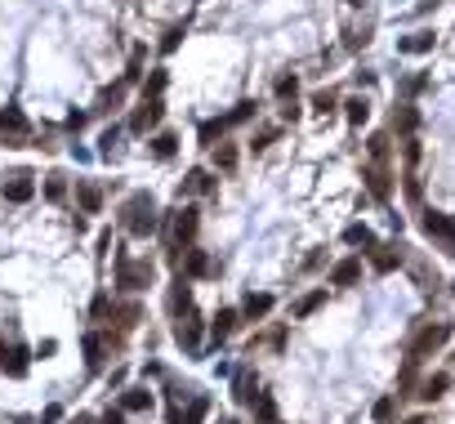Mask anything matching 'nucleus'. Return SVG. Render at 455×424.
Here are the masks:
<instances>
[{
    "mask_svg": "<svg viewBox=\"0 0 455 424\" xmlns=\"http://www.w3.org/2000/svg\"><path fill=\"white\" fill-rule=\"evenodd\" d=\"M157 121H161V98H143V103H139V112L130 116V130H134V134H147Z\"/></svg>",
    "mask_w": 455,
    "mask_h": 424,
    "instance_id": "obj_11",
    "label": "nucleus"
},
{
    "mask_svg": "<svg viewBox=\"0 0 455 424\" xmlns=\"http://www.w3.org/2000/svg\"><path fill=\"white\" fill-rule=\"evenodd\" d=\"M76 206L85 214H98V210H103V192H98L94 183H80V188H76Z\"/></svg>",
    "mask_w": 455,
    "mask_h": 424,
    "instance_id": "obj_23",
    "label": "nucleus"
},
{
    "mask_svg": "<svg viewBox=\"0 0 455 424\" xmlns=\"http://www.w3.org/2000/svg\"><path fill=\"white\" fill-rule=\"evenodd\" d=\"M370 161H389V134H370Z\"/></svg>",
    "mask_w": 455,
    "mask_h": 424,
    "instance_id": "obj_37",
    "label": "nucleus"
},
{
    "mask_svg": "<svg viewBox=\"0 0 455 424\" xmlns=\"http://www.w3.org/2000/svg\"><path fill=\"white\" fill-rule=\"evenodd\" d=\"M295 90H299V81H295V76H281V81H277V98H281V103H291Z\"/></svg>",
    "mask_w": 455,
    "mask_h": 424,
    "instance_id": "obj_41",
    "label": "nucleus"
},
{
    "mask_svg": "<svg viewBox=\"0 0 455 424\" xmlns=\"http://www.w3.org/2000/svg\"><path fill=\"white\" fill-rule=\"evenodd\" d=\"M402 424H429V420L424 415H411V420H402Z\"/></svg>",
    "mask_w": 455,
    "mask_h": 424,
    "instance_id": "obj_46",
    "label": "nucleus"
},
{
    "mask_svg": "<svg viewBox=\"0 0 455 424\" xmlns=\"http://www.w3.org/2000/svg\"><path fill=\"white\" fill-rule=\"evenodd\" d=\"M370 264H375V273H393V268L402 264V246H375Z\"/></svg>",
    "mask_w": 455,
    "mask_h": 424,
    "instance_id": "obj_20",
    "label": "nucleus"
},
{
    "mask_svg": "<svg viewBox=\"0 0 455 424\" xmlns=\"http://www.w3.org/2000/svg\"><path fill=\"white\" fill-rule=\"evenodd\" d=\"M98 424H125V415L121 411H108V415H98Z\"/></svg>",
    "mask_w": 455,
    "mask_h": 424,
    "instance_id": "obj_45",
    "label": "nucleus"
},
{
    "mask_svg": "<svg viewBox=\"0 0 455 424\" xmlns=\"http://www.w3.org/2000/svg\"><path fill=\"white\" fill-rule=\"evenodd\" d=\"M206 411H210V398H192V406L183 411V424H201V420H206Z\"/></svg>",
    "mask_w": 455,
    "mask_h": 424,
    "instance_id": "obj_35",
    "label": "nucleus"
},
{
    "mask_svg": "<svg viewBox=\"0 0 455 424\" xmlns=\"http://www.w3.org/2000/svg\"><path fill=\"white\" fill-rule=\"evenodd\" d=\"M322 304H326V286H317V291H308L303 299H295V304H291V317H308V313L322 309Z\"/></svg>",
    "mask_w": 455,
    "mask_h": 424,
    "instance_id": "obj_21",
    "label": "nucleus"
},
{
    "mask_svg": "<svg viewBox=\"0 0 455 424\" xmlns=\"http://www.w3.org/2000/svg\"><path fill=\"white\" fill-rule=\"evenodd\" d=\"M45 197H49V201H63V197H67L63 175H49V179H45Z\"/></svg>",
    "mask_w": 455,
    "mask_h": 424,
    "instance_id": "obj_40",
    "label": "nucleus"
},
{
    "mask_svg": "<svg viewBox=\"0 0 455 424\" xmlns=\"http://www.w3.org/2000/svg\"><path fill=\"white\" fill-rule=\"evenodd\" d=\"M415 125H419V112H415L411 103H397V108H393V130L411 139V134H415Z\"/></svg>",
    "mask_w": 455,
    "mask_h": 424,
    "instance_id": "obj_19",
    "label": "nucleus"
},
{
    "mask_svg": "<svg viewBox=\"0 0 455 424\" xmlns=\"http://www.w3.org/2000/svg\"><path fill=\"white\" fill-rule=\"evenodd\" d=\"M362 281V254H348L330 268V286H357Z\"/></svg>",
    "mask_w": 455,
    "mask_h": 424,
    "instance_id": "obj_12",
    "label": "nucleus"
},
{
    "mask_svg": "<svg viewBox=\"0 0 455 424\" xmlns=\"http://www.w3.org/2000/svg\"><path fill=\"white\" fill-rule=\"evenodd\" d=\"M139 304H125V309H121V326H139Z\"/></svg>",
    "mask_w": 455,
    "mask_h": 424,
    "instance_id": "obj_43",
    "label": "nucleus"
},
{
    "mask_svg": "<svg viewBox=\"0 0 455 424\" xmlns=\"http://www.w3.org/2000/svg\"><path fill=\"white\" fill-rule=\"evenodd\" d=\"M335 103H340V94H335V90H317V94H313V108L322 112V116L335 112Z\"/></svg>",
    "mask_w": 455,
    "mask_h": 424,
    "instance_id": "obj_38",
    "label": "nucleus"
},
{
    "mask_svg": "<svg viewBox=\"0 0 455 424\" xmlns=\"http://www.w3.org/2000/svg\"><path fill=\"white\" fill-rule=\"evenodd\" d=\"M90 313H94V321H108L116 309H112V295H103V291H98L94 295V304H90Z\"/></svg>",
    "mask_w": 455,
    "mask_h": 424,
    "instance_id": "obj_36",
    "label": "nucleus"
},
{
    "mask_svg": "<svg viewBox=\"0 0 455 424\" xmlns=\"http://www.w3.org/2000/svg\"><path fill=\"white\" fill-rule=\"evenodd\" d=\"M183 273H188V277H214L219 268L210 264L206 250H188V254H183Z\"/></svg>",
    "mask_w": 455,
    "mask_h": 424,
    "instance_id": "obj_15",
    "label": "nucleus"
},
{
    "mask_svg": "<svg viewBox=\"0 0 455 424\" xmlns=\"http://www.w3.org/2000/svg\"><path fill=\"white\" fill-rule=\"evenodd\" d=\"M232 165H237V148H232V143H219V148H214V170H232Z\"/></svg>",
    "mask_w": 455,
    "mask_h": 424,
    "instance_id": "obj_34",
    "label": "nucleus"
},
{
    "mask_svg": "<svg viewBox=\"0 0 455 424\" xmlns=\"http://www.w3.org/2000/svg\"><path fill=\"white\" fill-rule=\"evenodd\" d=\"M255 424H281V420H277L273 393H259V398H255Z\"/></svg>",
    "mask_w": 455,
    "mask_h": 424,
    "instance_id": "obj_25",
    "label": "nucleus"
},
{
    "mask_svg": "<svg viewBox=\"0 0 455 424\" xmlns=\"http://www.w3.org/2000/svg\"><path fill=\"white\" fill-rule=\"evenodd\" d=\"M451 335H455V326H451V321H424V326H419V331L411 335V344H407V358H415V362L433 358V353L442 348Z\"/></svg>",
    "mask_w": 455,
    "mask_h": 424,
    "instance_id": "obj_1",
    "label": "nucleus"
},
{
    "mask_svg": "<svg viewBox=\"0 0 455 424\" xmlns=\"http://www.w3.org/2000/svg\"><path fill=\"white\" fill-rule=\"evenodd\" d=\"M174 148H179V139H174L170 130H165V134H157V139H152V157H157V161H170V157H174Z\"/></svg>",
    "mask_w": 455,
    "mask_h": 424,
    "instance_id": "obj_29",
    "label": "nucleus"
},
{
    "mask_svg": "<svg viewBox=\"0 0 455 424\" xmlns=\"http://www.w3.org/2000/svg\"><path fill=\"white\" fill-rule=\"evenodd\" d=\"M125 90H130V81H116L112 90H103V98H98V112H112V108H121Z\"/></svg>",
    "mask_w": 455,
    "mask_h": 424,
    "instance_id": "obj_30",
    "label": "nucleus"
},
{
    "mask_svg": "<svg viewBox=\"0 0 455 424\" xmlns=\"http://www.w3.org/2000/svg\"><path fill=\"white\" fill-rule=\"evenodd\" d=\"M121 219H125V228H130L134 237H152V232H157V206H152L147 192H134V197L125 201Z\"/></svg>",
    "mask_w": 455,
    "mask_h": 424,
    "instance_id": "obj_2",
    "label": "nucleus"
},
{
    "mask_svg": "<svg viewBox=\"0 0 455 424\" xmlns=\"http://www.w3.org/2000/svg\"><path fill=\"white\" fill-rule=\"evenodd\" d=\"M103 358H108V339L98 335V331H90V335H85V366L98 371V366H103Z\"/></svg>",
    "mask_w": 455,
    "mask_h": 424,
    "instance_id": "obj_18",
    "label": "nucleus"
},
{
    "mask_svg": "<svg viewBox=\"0 0 455 424\" xmlns=\"http://www.w3.org/2000/svg\"><path fill=\"white\" fill-rule=\"evenodd\" d=\"M224 130H228V121H224V116H210V121H201V143H206V148H214V139H219Z\"/></svg>",
    "mask_w": 455,
    "mask_h": 424,
    "instance_id": "obj_32",
    "label": "nucleus"
},
{
    "mask_svg": "<svg viewBox=\"0 0 455 424\" xmlns=\"http://www.w3.org/2000/svg\"><path fill=\"white\" fill-rule=\"evenodd\" d=\"M273 139H277V130H273V125H263V130L255 134V139H250V152H263V148L273 143Z\"/></svg>",
    "mask_w": 455,
    "mask_h": 424,
    "instance_id": "obj_42",
    "label": "nucleus"
},
{
    "mask_svg": "<svg viewBox=\"0 0 455 424\" xmlns=\"http://www.w3.org/2000/svg\"><path fill=\"white\" fill-rule=\"evenodd\" d=\"M121 406H125V411H152V393H147V388H125Z\"/></svg>",
    "mask_w": 455,
    "mask_h": 424,
    "instance_id": "obj_27",
    "label": "nucleus"
},
{
    "mask_svg": "<svg viewBox=\"0 0 455 424\" xmlns=\"http://www.w3.org/2000/svg\"><path fill=\"white\" fill-rule=\"evenodd\" d=\"M237 326H241V313H237V309H219V313H214V321H210V335L219 339V344H224V339L237 331Z\"/></svg>",
    "mask_w": 455,
    "mask_h": 424,
    "instance_id": "obj_14",
    "label": "nucleus"
},
{
    "mask_svg": "<svg viewBox=\"0 0 455 424\" xmlns=\"http://www.w3.org/2000/svg\"><path fill=\"white\" fill-rule=\"evenodd\" d=\"M397 49H402V54H429V49H433V31H411V36L397 41Z\"/></svg>",
    "mask_w": 455,
    "mask_h": 424,
    "instance_id": "obj_22",
    "label": "nucleus"
},
{
    "mask_svg": "<svg viewBox=\"0 0 455 424\" xmlns=\"http://www.w3.org/2000/svg\"><path fill=\"white\" fill-rule=\"evenodd\" d=\"M348 5H352V9H362V5H366V0H348Z\"/></svg>",
    "mask_w": 455,
    "mask_h": 424,
    "instance_id": "obj_48",
    "label": "nucleus"
},
{
    "mask_svg": "<svg viewBox=\"0 0 455 424\" xmlns=\"http://www.w3.org/2000/svg\"><path fill=\"white\" fill-rule=\"evenodd\" d=\"M344 108H348V125H362V121H366V116H370V103H366V98H362V94H357V98H348V103H344Z\"/></svg>",
    "mask_w": 455,
    "mask_h": 424,
    "instance_id": "obj_33",
    "label": "nucleus"
},
{
    "mask_svg": "<svg viewBox=\"0 0 455 424\" xmlns=\"http://www.w3.org/2000/svg\"><path fill=\"white\" fill-rule=\"evenodd\" d=\"M362 179H366V188H370L375 201H389L393 197V179H389V165H384V161H370L362 170Z\"/></svg>",
    "mask_w": 455,
    "mask_h": 424,
    "instance_id": "obj_7",
    "label": "nucleus"
},
{
    "mask_svg": "<svg viewBox=\"0 0 455 424\" xmlns=\"http://www.w3.org/2000/svg\"><path fill=\"white\" fill-rule=\"evenodd\" d=\"M179 36H183V27H174V31H170V36H165V41H161V49H165V54H170V49H179Z\"/></svg>",
    "mask_w": 455,
    "mask_h": 424,
    "instance_id": "obj_44",
    "label": "nucleus"
},
{
    "mask_svg": "<svg viewBox=\"0 0 455 424\" xmlns=\"http://www.w3.org/2000/svg\"><path fill=\"white\" fill-rule=\"evenodd\" d=\"M174 339H179V344L188 348V353H197V348H201V317H197L192 309L183 313V317H174Z\"/></svg>",
    "mask_w": 455,
    "mask_h": 424,
    "instance_id": "obj_8",
    "label": "nucleus"
},
{
    "mask_svg": "<svg viewBox=\"0 0 455 424\" xmlns=\"http://www.w3.org/2000/svg\"><path fill=\"white\" fill-rule=\"evenodd\" d=\"M268 313H273V295H246V304H241L246 321H263Z\"/></svg>",
    "mask_w": 455,
    "mask_h": 424,
    "instance_id": "obj_17",
    "label": "nucleus"
},
{
    "mask_svg": "<svg viewBox=\"0 0 455 424\" xmlns=\"http://www.w3.org/2000/svg\"><path fill=\"white\" fill-rule=\"evenodd\" d=\"M152 277H157L152 259H130V254H116V286H125V291H147Z\"/></svg>",
    "mask_w": 455,
    "mask_h": 424,
    "instance_id": "obj_4",
    "label": "nucleus"
},
{
    "mask_svg": "<svg viewBox=\"0 0 455 424\" xmlns=\"http://www.w3.org/2000/svg\"><path fill=\"white\" fill-rule=\"evenodd\" d=\"M201 228V210L197 206H183V210H170V219H165V246L179 250V246H188L192 237Z\"/></svg>",
    "mask_w": 455,
    "mask_h": 424,
    "instance_id": "obj_3",
    "label": "nucleus"
},
{
    "mask_svg": "<svg viewBox=\"0 0 455 424\" xmlns=\"http://www.w3.org/2000/svg\"><path fill=\"white\" fill-rule=\"evenodd\" d=\"M446 388H451V376H442V371H437V376H429L424 384H419V393H415V398H424V402H433V398H442Z\"/></svg>",
    "mask_w": 455,
    "mask_h": 424,
    "instance_id": "obj_24",
    "label": "nucleus"
},
{
    "mask_svg": "<svg viewBox=\"0 0 455 424\" xmlns=\"http://www.w3.org/2000/svg\"><path fill=\"white\" fill-rule=\"evenodd\" d=\"M165 304H170L174 317H183V313L192 309V277H188V273H179V277L170 281V295H165Z\"/></svg>",
    "mask_w": 455,
    "mask_h": 424,
    "instance_id": "obj_9",
    "label": "nucleus"
},
{
    "mask_svg": "<svg viewBox=\"0 0 455 424\" xmlns=\"http://www.w3.org/2000/svg\"><path fill=\"white\" fill-rule=\"evenodd\" d=\"M219 424H241V420H232V415H224V420H219Z\"/></svg>",
    "mask_w": 455,
    "mask_h": 424,
    "instance_id": "obj_47",
    "label": "nucleus"
},
{
    "mask_svg": "<svg viewBox=\"0 0 455 424\" xmlns=\"http://www.w3.org/2000/svg\"><path fill=\"white\" fill-rule=\"evenodd\" d=\"M27 116L19 112V108H0V139H5L9 148H19L23 139H27Z\"/></svg>",
    "mask_w": 455,
    "mask_h": 424,
    "instance_id": "obj_6",
    "label": "nucleus"
},
{
    "mask_svg": "<svg viewBox=\"0 0 455 424\" xmlns=\"http://www.w3.org/2000/svg\"><path fill=\"white\" fill-rule=\"evenodd\" d=\"M36 197V183H31V175H9L5 183V201H14V206H23V201Z\"/></svg>",
    "mask_w": 455,
    "mask_h": 424,
    "instance_id": "obj_13",
    "label": "nucleus"
},
{
    "mask_svg": "<svg viewBox=\"0 0 455 424\" xmlns=\"http://www.w3.org/2000/svg\"><path fill=\"white\" fill-rule=\"evenodd\" d=\"M0 371L14 376V380H23L27 376V353L23 348H0Z\"/></svg>",
    "mask_w": 455,
    "mask_h": 424,
    "instance_id": "obj_16",
    "label": "nucleus"
},
{
    "mask_svg": "<svg viewBox=\"0 0 455 424\" xmlns=\"http://www.w3.org/2000/svg\"><path fill=\"white\" fill-rule=\"evenodd\" d=\"M183 192H214L210 170H188V179H183Z\"/></svg>",
    "mask_w": 455,
    "mask_h": 424,
    "instance_id": "obj_26",
    "label": "nucleus"
},
{
    "mask_svg": "<svg viewBox=\"0 0 455 424\" xmlns=\"http://www.w3.org/2000/svg\"><path fill=\"white\" fill-rule=\"evenodd\" d=\"M232 398H237L241 406H255V398H259V380H255V371H250V366H241L237 376H232Z\"/></svg>",
    "mask_w": 455,
    "mask_h": 424,
    "instance_id": "obj_10",
    "label": "nucleus"
},
{
    "mask_svg": "<svg viewBox=\"0 0 455 424\" xmlns=\"http://www.w3.org/2000/svg\"><path fill=\"white\" fill-rule=\"evenodd\" d=\"M344 242H348V246H366V250H375V232H370L366 224H352V228L344 232Z\"/></svg>",
    "mask_w": 455,
    "mask_h": 424,
    "instance_id": "obj_31",
    "label": "nucleus"
},
{
    "mask_svg": "<svg viewBox=\"0 0 455 424\" xmlns=\"http://www.w3.org/2000/svg\"><path fill=\"white\" fill-rule=\"evenodd\" d=\"M255 108H259V103H237V108L224 116V121H228V125H241V121H250V116H255Z\"/></svg>",
    "mask_w": 455,
    "mask_h": 424,
    "instance_id": "obj_39",
    "label": "nucleus"
},
{
    "mask_svg": "<svg viewBox=\"0 0 455 424\" xmlns=\"http://www.w3.org/2000/svg\"><path fill=\"white\" fill-rule=\"evenodd\" d=\"M370 415H375L380 424H393V415H397V393H384L375 406H370Z\"/></svg>",
    "mask_w": 455,
    "mask_h": 424,
    "instance_id": "obj_28",
    "label": "nucleus"
},
{
    "mask_svg": "<svg viewBox=\"0 0 455 424\" xmlns=\"http://www.w3.org/2000/svg\"><path fill=\"white\" fill-rule=\"evenodd\" d=\"M419 228H424V237H429L433 246H442L446 254H455V224H451V214L424 210V214H419Z\"/></svg>",
    "mask_w": 455,
    "mask_h": 424,
    "instance_id": "obj_5",
    "label": "nucleus"
}]
</instances>
